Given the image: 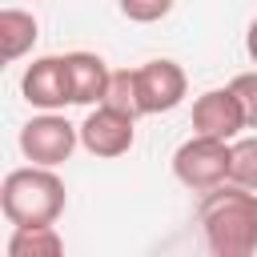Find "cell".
I'll use <instances>...</instances> for the list:
<instances>
[{"label": "cell", "mask_w": 257, "mask_h": 257, "mask_svg": "<svg viewBox=\"0 0 257 257\" xmlns=\"http://www.w3.org/2000/svg\"><path fill=\"white\" fill-rule=\"evenodd\" d=\"M36 36H40V24H36L32 12H24V8H4L0 12V48H4L8 64L20 60L24 52H32Z\"/></svg>", "instance_id": "obj_10"}, {"label": "cell", "mask_w": 257, "mask_h": 257, "mask_svg": "<svg viewBox=\"0 0 257 257\" xmlns=\"http://www.w3.org/2000/svg\"><path fill=\"white\" fill-rule=\"evenodd\" d=\"M229 157H233V141L193 133L173 153V177L193 193H209L229 181Z\"/></svg>", "instance_id": "obj_3"}, {"label": "cell", "mask_w": 257, "mask_h": 257, "mask_svg": "<svg viewBox=\"0 0 257 257\" xmlns=\"http://www.w3.org/2000/svg\"><path fill=\"white\" fill-rule=\"evenodd\" d=\"M189 92V76L177 60H145L137 68V96H141V116L173 112Z\"/></svg>", "instance_id": "obj_6"}, {"label": "cell", "mask_w": 257, "mask_h": 257, "mask_svg": "<svg viewBox=\"0 0 257 257\" xmlns=\"http://www.w3.org/2000/svg\"><path fill=\"white\" fill-rule=\"evenodd\" d=\"M245 124V108L233 92V84L225 88H209L193 100V133H205V137H221V141H237Z\"/></svg>", "instance_id": "obj_7"}, {"label": "cell", "mask_w": 257, "mask_h": 257, "mask_svg": "<svg viewBox=\"0 0 257 257\" xmlns=\"http://www.w3.org/2000/svg\"><path fill=\"white\" fill-rule=\"evenodd\" d=\"M205 245L213 257H249L257 253V193L245 185H217L201 197L197 209Z\"/></svg>", "instance_id": "obj_1"}, {"label": "cell", "mask_w": 257, "mask_h": 257, "mask_svg": "<svg viewBox=\"0 0 257 257\" xmlns=\"http://www.w3.org/2000/svg\"><path fill=\"white\" fill-rule=\"evenodd\" d=\"M4 249L8 257H60L64 237L56 233V225H16Z\"/></svg>", "instance_id": "obj_11"}, {"label": "cell", "mask_w": 257, "mask_h": 257, "mask_svg": "<svg viewBox=\"0 0 257 257\" xmlns=\"http://www.w3.org/2000/svg\"><path fill=\"white\" fill-rule=\"evenodd\" d=\"M137 141V116L100 100L88 108L84 124H80V145L92 153V157H124Z\"/></svg>", "instance_id": "obj_5"}, {"label": "cell", "mask_w": 257, "mask_h": 257, "mask_svg": "<svg viewBox=\"0 0 257 257\" xmlns=\"http://www.w3.org/2000/svg\"><path fill=\"white\" fill-rule=\"evenodd\" d=\"M104 100H108V104H116V108H124V112H133V116H141L137 68H116V72L108 76V92H104Z\"/></svg>", "instance_id": "obj_13"}, {"label": "cell", "mask_w": 257, "mask_h": 257, "mask_svg": "<svg viewBox=\"0 0 257 257\" xmlns=\"http://www.w3.org/2000/svg\"><path fill=\"white\" fill-rule=\"evenodd\" d=\"M80 145V124H68L60 112H40L20 128V153L32 165H64L72 157V149Z\"/></svg>", "instance_id": "obj_4"}, {"label": "cell", "mask_w": 257, "mask_h": 257, "mask_svg": "<svg viewBox=\"0 0 257 257\" xmlns=\"http://www.w3.org/2000/svg\"><path fill=\"white\" fill-rule=\"evenodd\" d=\"M20 92L32 108L40 112H56L64 104H72V88H68V68L64 56H40L24 68L20 76Z\"/></svg>", "instance_id": "obj_8"}, {"label": "cell", "mask_w": 257, "mask_h": 257, "mask_svg": "<svg viewBox=\"0 0 257 257\" xmlns=\"http://www.w3.org/2000/svg\"><path fill=\"white\" fill-rule=\"evenodd\" d=\"M68 205V189L48 165H24L12 169L0 185V213L8 225H56Z\"/></svg>", "instance_id": "obj_2"}, {"label": "cell", "mask_w": 257, "mask_h": 257, "mask_svg": "<svg viewBox=\"0 0 257 257\" xmlns=\"http://www.w3.org/2000/svg\"><path fill=\"white\" fill-rule=\"evenodd\" d=\"M116 8L133 24H157L173 12V0H116Z\"/></svg>", "instance_id": "obj_14"}, {"label": "cell", "mask_w": 257, "mask_h": 257, "mask_svg": "<svg viewBox=\"0 0 257 257\" xmlns=\"http://www.w3.org/2000/svg\"><path fill=\"white\" fill-rule=\"evenodd\" d=\"M229 84H233V92H237V100L245 108V124L257 128V68L253 72H237Z\"/></svg>", "instance_id": "obj_15"}, {"label": "cell", "mask_w": 257, "mask_h": 257, "mask_svg": "<svg viewBox=\"0 0 257 257\" xmlns=\"http://www.w3.org/2000/svg\"><path fill=\"white\" fill-rule=\"evenodd\" d=\"M229 181L257 193V137H237L229 157Z\"/></svg>", "instance_id": "obj_12"}, {"label": "cell", "mask_w": 257, "mask_h": 257, "mask_svg": "<svg viewBox=\"0 0 257 257\" xmlns=\"http://www.w3.org/2000/svg\"><path fill=\"white\" fill-rule=\"evenodd\" d=\"M64 68H68L72 104H84V108H92V104H100V100H104L112 68H108V64H104L96 52H84V48H76V52H64Z\"/></svg>", "instance_id": "obj_9"}, {"label": "cell", "mask_w": 257, "mask_h": 257, "mask_svg": "<svg viewBox=\"0 0 257 257\" xmlns=\"http://www.w3.org/2000/svg\"><path fill=\"white\" fill-rule=\"evenodd\" d=\"M245 52H249V60L257 64V20L249 24V32H245Z\"/></svg>", "instance_id": "obj_16"}]
</instances>
